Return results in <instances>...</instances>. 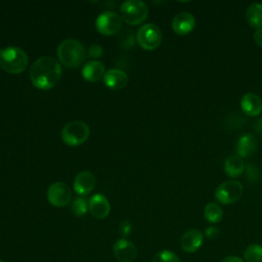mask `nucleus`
<instances>
[{
  "instance_id": "27",
  "label": "nucleus",
  "mask_w": 262,
  "mask_h": 262,
  "mask_svg": "<svg viewBox=\"0 0 262 262\" xmlns=\"http://www.w3.org/2000/svg\"><path fill=\"white\" fill-rule=\"evenodd\" d=\"M102 53H103V51H102L101 46H99V45H97V44L91 45V46L89 47V49H88V55H89L90 57H93V58H98V57H100V56L102 55Z\"/></svg>"
},
{
  "instance_id": "21",
  "label": "nucleus",
  "mask_w": 262,
  "mask_h": 262,
  "mask_svg": "<svg viewBox=\"0 0 262 262\" xmlns=\"http://www.w3.org/2000/svg\"><path fill=\"white\" fill-rule=\"evenodd\" d=\"M204 216L210 223H218L222 219L223 211L218 204L209 203L204 209Z\"/></svg>"
},
{
  "instance_id": "28",
  "label": "nucleus",
  "mask_w": 262,
  "mask_h": 262,
  "mask_svg": "<svg viewBox=\"0 0 262 262\" xmlns=\"http://www.w3.org/2000/svg\"><path fill=\"white\" fill-rule=\"evenodd\" d=\"M205 235L209 238V239H215L219 236V230L217 227L214 226H210L206 229L205 231Z\"/></svg>"
},
{
  "instance_id": "1",
  "label": "nucleus",
  "mask_w": 262,
  "mask_h": 262,
  "mask_svg": "<svg viewBox=\"0 0 262 262\" xmlns=\"http://www.w3.org/2000/svg\"><path fill=\"white\" fill-rule=\"evenodd\" d=\"M61 67L51 56H41L30 68V80L33 85L41 90L54 87L61 78Z\"/></svg>"
},
{
  "instance_id": "17",
  "label": "nucleus",
  "mask_w": 262,
  "mask_h": 262,
  "mask_svg": "<svg viewBox=\"0 0 262 262\" xmlns=\"http://www.w3.org/2000/svg\"><path fill=\"white\" fill-rule=\"evenodd\" d=\"M104 74V66L98 60L88 61L82 69V76L88 82H97Z\"/></svg>"
},
{
  "instance_id": "25",
  "label": "nucleus",
  "mask_w": 262,
  "mask_h": 262,
  "mask_svg": "<svg viewBox=\"0 0 262 262\" xmlns=\"http://www.w3.org/2000/svg\"><path fill=\"white\" fill-rule=\"evenodd\" d=\"M247 177L251 180V181H256L259 177V170L258 168L253 165L250 164L247 166Z\"/></svg>"
},
{
  "instance_id": "11",
  "label": "nucleus",
  "mask_w": 262,
  "mask_h": 262,
  "mask_svg": "<svg viewBox=\"0 0 262 262\" xmlns=\"http://www.w3.org/2000/svg\"><path fill=\"white\" fill-rule=\"evenodd\" d=\"M195 27L194 16L187 11L177 13L172 19V29L177 35H187Z\"/></svg>"
},
{
  "instance_id": "32",
  "label": "nucleus",
  "mask_w": 262,
  "mask_h": 262,
  "mask_svg": "<svg viewBox=\"0 0 262 262\" xmlns=\"http://www.w3.org/2000/svg\"><path fill=\"white\" fill-rule=\"evenodd\" d=\"M0 262H4V261H2V260H0Z\"/></svg>"
},
{
  "instance_id": "14",
  "label": "nucleus",
  "mask_w": 262,
  "mask_h": 262,
  "mask_svg": "<svg viewBox=\"0 0 262 262\" xmlns=\"http://www.w3.org/2000/svg\"><path fill=\"white\" fill-rule=\"evenodd\" d=\"M95 186V177L89 171L80 172L74 180V189L80 195L90 193Z\"/></svg>"
},
{
  "instance_id": "7",
  "label": "nucleus",
  "mask_w": 262,
  "mask_h": 262,
  "mask_svg": "<svg viewBox=\"0 0 262 262\" xmlns=\"http://www.w3.org/2000/svg\"><path fill=\"white\" fill-rule=\"evenodd\" d=\"M136 39L144 50H155L162 42V32L156 25L145 24L137 31Z\"/></svg>"
},
{
  "instance_id": "5",
  "label": "nucleus",
  "mask_w": 262,
  "mask_h": 262,
  "mask_svg": "<svg viewBox=\"0 0 262 262\" xmlns=\"http://www.w3.org/2000/svg\"><path fill=\"white\" fill-rule=\"evenodd\" d=\"M90 134L88 125L83 121H73L64 125L60 132L62 141L70 146H77L84 143Z\"/></svg>"
},
{
  "instance_id": "13",
  "label": "nucleus",
  "mask_w": 262,
  "mask_h": 262,
  "mask_svg": "<svg viewBox=\"0 0 262 262\" xmlns=\"http://www.w3.org/2000/svg\"><path fill=\"white\" fill-rule=\"evenodd\" d=\"M88 208L91 215L96 219H104L111 211L107 199L100 193H96L91 196L88 203Z\"/></svg>"
},
{
  "instance_id": "6",
  "label": "nucleus",
  "mask_w": 262,
  "mask_h": 262,
  "mask_svg": "<svg viewBox=\"0 0 262 262\" xmlns=\"http://www.w3.org/2000/svg\"><path fill=\"white\" fill-rule=\"evenodd\" d=\"M244 187L239 181L227 180L217 186L214 195L219 204L230 205L241 199Z\"/></svg>"
},
{
  "instance_id": "9",
  "label": "nucleus",
  "mask_w": 262,
  "mask_h": 262,
  "mask_svg": "<svg viewBox=\"0 0 262 262\" xmlns=\"http://www.w3.org/2000/svg\"><path fill=\"white\" fill-rule=\"evenodd\" d=\"M72 198L70 187L63 182H55L51 184L47 190V200L54 207L67 206Z\"/></svg>"
},
{
  "instance_id": "3",
  "label": "nucleus",
  "mask_w": 262,
  "mask_h": 262,
  "mask_svg": "<svg viewBox=\"0 0 262 262\" xmlns=\"http://www.w3.org/2000/svg\"><path fill=\"white\" fill-rule=\"evenodd\" d=\"M84 46L75 39L63 40L57 48V56L61 64L68 68H77L85 59Z\"/></svg>"
},
{
  "instance_id": "4",
  "label": "nucleus",
  "mask_w": 262,
  "mask_h": 262,
  "mask_svg": "<svg viewBox=\"0 0 262 262\" xmlns=\"http://www.w3.org/2000/svg\"><path fill=\"white\" fill-rule=\"evenodd\" d=\"M121 18L131 25L136 26L142 24L148 15L147 5L139 0L125 1L120 8Z\"/></svg>"
},
{
  "instance_id": "31",
  "label": "nucleus",
  "mask_w": 262,
  "mask_h": 262,
  "mask_svg": "<svg viewBox=\"0 0 262 262\" xmlns=\"http://www.w3.org/2000/svg\"><path fill=\"white\" fill-rule=\"evenodd\" d=\"M256 129H257L260 133H262V119H260V120L257 122V124H256Z\"/></svg>"
},
{
  "instance_id": "15",
  "label": "nucleus",
  "mask_w": 262,
  "mask_h": 262,
  "mask_svg": "<svg viewBox=\"0 0 262 262\" xmlns=\"http://www.w3.org/2000/svg\"><path fill=\"white\" fill-rule=\"evenodd\" d=\"M241 107L246 115L256 117L262 112V99L255 93H246L241 99Z\"/></svg>"
},
{
  "instance_id": "24",
  "label": "nucleus",
  "mask_w": 262,
  "mask_h": 262,
  "mask_svg": "<svg viewBox=\"0 0 262 262\" xmlns=\"http://www.w3.org/2000/svg\"><path fill=\"white\" fill-rule=\"evenodd\" d=\"M87 210H89L88 203L82 196L77 198L72 204V211L76 216H83L84 214H86Z\"/></svg>"
},
{
  "instance_id": "2",
  "label": "nucleus",
  "mask_w": 262,
  "mask_h": 262,
  "mask_svg": "<svg viewBox=\"0 0 262 262\" xmlns=\"http://www.w3.org/2000/svg\"><path fill=\"white\" fill-rule=\"evenodd\" d=\"M29 63V57L27 53L14 46H9L0 51V67L8 74H20L27 68Z\"/></svg>"
},
{
  "instance_id": "26",
  "label": "nucleus",
  "mask_w": 262,
  "mask_h": 262,
  "mask_svg": "<svg viewBox=\"0 0 262 262\" xmlns=\"http://www.w3.org/2000/svg\"><path fill=\"white\" fill-rule=\"evenodd\" d=\"M131 231H132V226H131L130 222L127 220H124L119 226V232L121 233L122 237L125 238L126 236H128L131 233Z\"/></svg>"
},
{
  "instance_id": "12",
  "label": "nucleus",
  "mask_w": 262,
  "mask_h": 262,
  "mask_svg": "<svg viewBox=\"0 0 262 262\" xmlns=\"http://www.w3.org/2000/svg\"><path fill=\"white\" fill-rule=\"evenodd\" d=\"M204 234L201 230L191 228L185 231L180 238V247L186 253H193L200 249L203 244Z\"/></svg>"
},
{
  "instance_id": "30",
  "label": "nucleus",
  "mask_w": 262,
  "mask_h": 262,
  "mask_svg": "<svg viewBox=\"0 0 262 262\" xmlns=\"http://www.w3.org/2000/svg\"><path fill=\"white\" fill-rule=\"evenodd\" d=\"M221 262H245V261L236 256H228V257H225Z\"/></svg>"
},
{
  "instance_id": "16",
  "label": "nucleus",
  "mask_w": 262,
  "mask_h": 262,
  "mask_svg": "<svg viewBox=\"0 0 262 262\" xmlns=\"http://www.w3.org/2000/svg\"><path fill=\"white\" fill-rule=\"evenodd\" d=\"M102 79H103L104 84L113 90H121L128 84L127 74L118 69L108 70L104 74Z\"/></svg>"
},
{
  "instance_id": "8",
  "label": "nucleus",
  "mask_w": 262,
  "mask_h": 262,
  "mask_svg": "<svg viewBox=\"0 0 262 262\" xmlns=\"http://www.w3.org/2000/svg\"><path fill=\"white\" fill-rule=\"evenodd\" d=\"M122 26L121 15L113 11H105L98 15L95 21L96 30L104 36H112L119 32Z\"/></svg>"
},
{
  "instance_id": "10",
  "label": "nucleus",
  "mask_w": 262,
  "mask_h": 262,
  "mask_svg": "<svg viewBox=\"0 0 262 262\" xmlns=\"http://www.w3.org/2000/svg\"><path fill=\"white\" fill-rule=\"evenodd\" d=\"M113 251L119 262H133L137 256L135 245L126 238L118 239L114 245Z\"/></svg>"
},
{
  "instance_id": "20",
  "label": "nucleus",
  "mask_w": 262,
  "mask_h": 262,
  "mask_svg": "<svg viewBox=\"0 0 262 262\" xmlns=\"http://www.w3.org/2000/svg\"><path fill=\"white\" fill-rule=\"evenodd\" d=\"M248 24L255 29H262V3H252L246 11Z\"/></svg>"
},
{
  "instance_id": "29",
  "label": "nucleus",
  "mask_w": 262,
  "mask_h": 262,
  "mask_svg": "<svg viewBox=\"0 0 262 262\" xmlns=\"http://www.w3.org/2000/svg\"><path fill=\"white\" fill-rule=\"evenodd\" d=\"M253 39L258 46L262 47V29H258L255 31L253 35Z\"/></svg>"
},
{
  "instance_id": "23",
  "label": "nucleus",
  "mask_w": 262,
  "mask_h": 262,
  "mask_svg": "<svg viewBox=\"0 0 262 262\" xmlns=\"http://www.w3.org/2000/svg\"><path fill=\"white\" fill-rule=\"evenodd\" d=\"M152 262H180V260L173 252L162 250L155 255Z\"/></svg>"
},
{
  "instance_id": "19",
  "label": "nucleus",
  "mask_w": 262,
  "mask_h": 262,
  "mask_svg": "<svg viewBox=\"0 0 262 262\" xmlns=\"http://www.w3.org/2000/svg\"><path fill=\"white\" fill-rule=\"evenodd\" d=\"M224 171L229 177H238L245 171V164L241 157L237 155L229 156L224 163Z\"/></svg>"
},
{
  "instance_id": "22",
  "label": "nucleus",
  "mask_w": 262,
  "mask_h": 262,
  "mask_svg": "<svg viewBox=\"0 0 262 262\" xmlns=\"http://www.w3.org/2000/svg\"><path fill=\"white\" fill-rule=\"evenodd\" d=\"M244 259L247 262H262V246L259 244L249 245L244 252Z\"/></svg>"
},
{
  "instance_id": "18",
  "label": "nucleus",
  "mask_w": 262,
  "mask_h": 262,
  "mask_svg": "<svg viewBox=\"0 0 262 262\" xmlns=\"http://www.w3.org/2000/svg\"><path fill=\"white\" fill-rule=\"evenodd\" d=\"M257 149V140L253 134H245L239 137L236 143L237 156L241 158H248L252 156Z\"/></svg>"
}]
</instances>
